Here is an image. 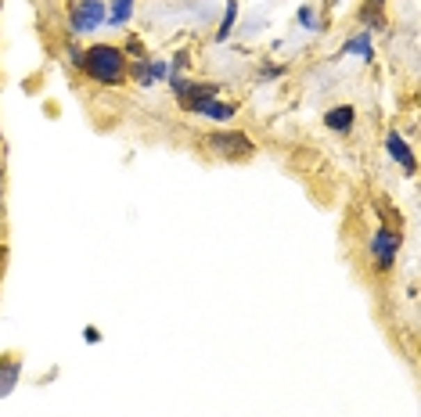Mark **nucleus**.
Returning a JSON list of instances; mask_svg holds the SVG:
<instances>
[{
    "instance_id": "6",
    "label": "nucleus",
    "mask_w": 421,
    "mask_h": 417,
    "mask_svg": "<svg viewBox=\"0 0 421 417\" xmlns=\"http://www.w3.org/2000/svg\"><path fill=\"white\" fill-rule=\"evenodd\" d=\"M324 122H328L331 130L346 133V130L353 126V108H335V112H328V115H324Z\"/></svg>"
},
{
    "instance_id": "11",
    "label": "nucleus",
    "mask_w": 421,
    "mask_h": 417,
    "mask_svg": "<svg viewBox=\"0 0 421 417\" xmlns=\"http://www.w3.org/2000/svg\"><path fill=\"white\" fill-rule=\"evenodd\" d=\"M346 51H349V54H364V58H367V54H371L367 36H360V40H353V44H346Z\"/></svg>"
},
{
    "instance_id": "7",
    "label": "nucleus",
    "mask_w": 421,
    "mask_h": 417,
    "mask_svg": "<svg viewBox=\"0 0 421 417\" xmlns=\"http://www.w3.org/2000/svg\"><path fill=\"white\" fill-rule=\"evenodd\" d=\"M389 152H392V158H399V162H404V170H407V173H414V158H411V152H407V144L399 140L396 133L389 137Z\"/></svg>"
},
{
    "instance_id": "1",
    "label": "nucleus",
    "mask_w": 421,
    "mask_h": 417,
    "mask_svg": "<svg viewBox=\"0 0 421 417\" xmlns=\"http://www.w3.org/2000/svg\"><path fill=\"white\" fill-rule=\"evenodd\" d=\"M83 69H87L94 79H101V83H116L119 76H122V69H126V61H122V54L116 51V47H90L87 54H83Z\"/></svg>"
},
{
    "instance_id": "10",
    "label": "nucleus",
    "mask_w": 421,
    "mask_h": 417,
    "mask_svg": "<svg viewBox=\"0 0 421 417\" xmlns=\"http://www.w3.org/2000/svg\"><path fill=\"white\" fill-rule=\"evenodd\" d=\"M130 8H134V0H112V22H126Z\"/></svg>"
},
{
    "instance_id": "2",
    "label": "nucleus",
    "mask_w": 421,
    "mask_h": 417,
    "mask_svg": "<svg viewBox=\"0 0 421 417\" xmlns=\"http://www.w3.org/2000/svg\"><path fill=\"white\" fill-rule=\"evenodd\" d=\"M209 148H216L220 155H248L252 144L241 133H216V137H209Z\"/></svg>"
},
{
    "instance_id": "5",
    "label": "nucleus",
    "mask_w": 421,
    "mask_h": 417,
    "mask_svg": "<svg viewBox=\"0 0 421 417\" xmlns=\"http://www.w3.org/2000/svg\"><path fill=\"white\" fill-rule=\"evenodd\" d=\"M396 245H399V238H392L389 231H378V234H374L371 248H374V256L382 259V266H392V252H396Z\"/></svg>"
},
{
    "instance_id": "4",
    "label": "nucleus",
    "mask_w": 421,
    "mask_h": 417,
    "mask_svg": "<svg viewBox=\"0 0 421 417\" xmlns=\"http://www.w3.org/2000/svg\"><path fill=\"white\" fill-rule=\"evenodd\" d=\"M213 97H216V87H180V104L191 112H202Z\"/></svg>"
},
{
    "instance_id": "9",
    "label": "nucleus",
    "mask_w": 421,
    "mask_h": 417,
    "mask_svg": "<svg viewBox=\"0 0 421 417\" xmlns=\"http://www.w3.org/2000/svg\"><path fill=\"white\" fill-rule=\"evenodd\" d=\"M202 112L213 115V119H230V115H235V108H230V104H220V101H209Z\"/></svg>"
},
{
    "instance_id": "13",
    "label": "nucleus",
    "mask_w": 421,
    "mask_h": 417,
    "mask_svg": "<svg viewBox=\"0 0 421 417\" xmlns=\"http://www.w3.org/2000/svg\"><path fill=\"white\" fill-rule=\"evenodd\" d=\"M134 76H137L141 83H152V79H155L152 69H148V61H137V65H134Z\"/></svg>"
},
{
    "instance_id": "8",
    "label": "nucleus",
    "mask_w": 421,
    "mask_h": 417,
    "mask_svg": "<svg viewBox=\"0 0 421 417\" xmlns=\"http://www.w3.org/2000/svg\"><path fill=\"white\" fill-rule=\"evenodd\" d=\"M15 378H18V363H4V367H0V395L15 389Z\"/></svg>"
},
{
    "instance_id": "3",
    "label": "nucleus",
    "mask_w": 421,
    "mask_h": 417,
    "mask_svg": "<svg viewBox=\"0 0 421 417\" xmlns=\"http://www.w3.org/2000/svg\"><path fill=\"white\" fill-rule=\"evenodd\" d=\"M101 15H104V4H101V0H83L79 11L72 15V26H76V29H94V26L101 22Z\"/></svg>"
},
{
    "instance_id": "12",
    "label": "nucleus",
    "mask_w": 421,
    "mask_h": 417,
    "mask_svg": "<svg viewBox=\"0 0 421 417\" xmlns=\"http://www.w3.org/2000/svg\"><path fill=\"white\" fill-rule=\"evenodd\" d=\"M235 15H238V8H235V4H227V18H223V26H220V40H223V36H230V26H235Z\"/></svg>"
}]
</instances>
